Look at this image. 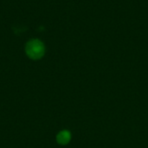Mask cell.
I'll use <instances>...</instances> for the list:
<instances>
[{
    "instance_id": "obj_1",
    "label": "cell",
    "mask_w": 148,
    "mask_h": 148,
    "mask_svg": "<svg viewBox=\"0 0 148 148\" xmlns=\"http://www.w3.org/2000/svg\"><path fill=\"white\" fill-rule=\"evenodd\" d=\"M25 51L27 56L33 60H37L42 57L44 55L45 48L43 43L37 40V39H33L30 40L27 42Z\"/></svg>"
},
{
    "instance_id": "obj_2",
    "label": "cell",
    "mask_w": 148,
    "mask_h": 148,
    "mask_svg": "<svg viewBox=\"0 0 148 148\" xmlns=\"http://www.w3.org/2000/svg\"><path fill=\"white\" fill-rule=\"evenodd\" d=\"M71 140V134L68 130H63L60 132L56 136V141L60 145H67Z\"/></svg>"
}]
</instances>
